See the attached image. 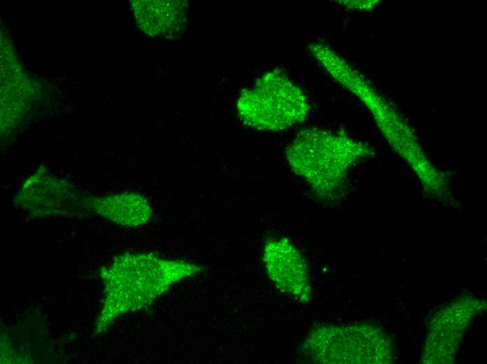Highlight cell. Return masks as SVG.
<instances>
[{
	"instance_id": "52a82bcc",
	"label": "cell",
	"mask_w": 487,
	"mask_h": 364,
	"mask_svg": "<svg viewBox=\"0 0 487 364\" xmlns=\"http://www.w3.org/2000/svg\"><path fill=\"white\" fill-rule=\"evenodd\" d=\"M132 5L139 26L151 36L173 34L185 20L183 4L178 1H134Z\"/></svg>"
},
{
	"instance_id": "3957f363",
	"label": "cell",
	"mask_w": 487,
	"mask_h": 364,
	"mask_svg": "<svg viewBox=\"0 0 487 364\" xmlns=\"http://www.w3.org/2000/svg\"><path fill=\"white\" fill-rule=\"evenodd\" d=\"M237 108L248 127L278 132L303 122L309 105L304 92L283 71L276 69L241 93Z\"/></svg>"
},
{
	"instance_id": "8992f818",
	"label": "cell",
	"mask_w": 487,
	"mask_h": 364,
	"mask_svg": "<svg viewBox=\"0 0 487 364\" xmlns=\"http://www.w3.org/2000/svg\"><path fill=\"white\" fill-rule=\"evenodd\" d=\"M90 211L119 225L135 227L149 222L153 211L142 195L124 192L101 197H88Z\"/></svg>"
},
{
	"instance_id": "6da1fadb",
	"label": "cell",
	"mask_w": 487,
	"mask_h": 364,
	"mask_svg": "<svg viewBox=\"0 0 487 364\" xmlns=\"http://www.w3.org/2000/svg\"><path fill=\"white\" fill-rule=\"evenodd\" d=\"M202 270L199 265L153 253H125L116 256L99 272L104 298L95 334L104 332L120 316L149 306L172 285Z\"/></svg>"
},
{
	"instance_id": "5b68a950",
	"label": "cell",
	"mask_w": 487,
	"mask_h": 364,
	"mask_svg": "<svg viewBox=\"0 0 487 364\" xmlns=\"http://www.w3.org/2000/svg\"><path fill=\"white\" fill-rule=\"evenodd\" d=\"M262 261L266 273L280 292L299 303L311 300L312 286L306 259L288 237L266 240Z\"/></svg>"
},
{
	"instance_id": "7a4b0ae2",
	"label": "cell",
	"mask_w": 487,
	"mask_h": 364,
	"mask_svg": "<svg viewBox=\"0 0 487 364\" xmlns=\"http://www.w3.org/2000/svg\"><path fill=\"white\" fill-rule=\"evenodd\" d=\"M362 148L347 137L314 127L302 129L285 150L291 170L310 187L316 197L330 200L348 164Z\"/></svg>"
},
{
	"instance_id": "277c9868",
	"label": "cell",
	"mask_w": 487,
	"mask_h": 364,
	"mask_svg": "<svg viewBox=\"0 0 487 364\" xmlns=\"http://www.w3.org/2000/svg\"><path fill=\"white\" fill-rule=\"evenodd\" d=\"M87 198L68 182L41 169L24 181L15 202L35 217H69L90 212Z\"/></svg>"
}]
</instances>
